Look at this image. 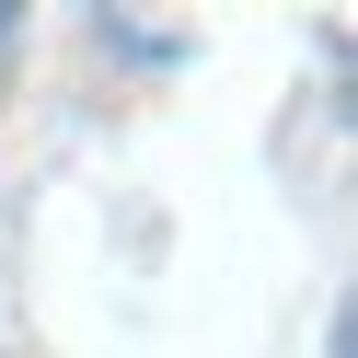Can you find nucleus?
<instances>
[{"mask_svg": "<svg viewBox=\"0 0 358 358\" xmlns=\"http://www.w3.org/2000/svg\"><path fill=\"white\" fill-rule=\"evenodd\" d=\"M0 35H12V24H0Z\"/></svg>", "mask_w": 358, "mask_h": 358, "instance_id": "obj_1", "label": "nucleus"}]
</instances>
